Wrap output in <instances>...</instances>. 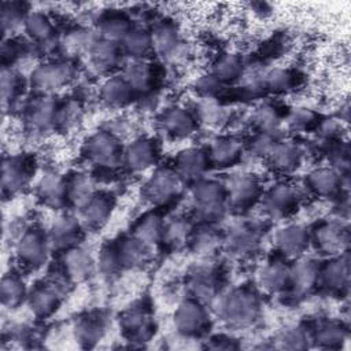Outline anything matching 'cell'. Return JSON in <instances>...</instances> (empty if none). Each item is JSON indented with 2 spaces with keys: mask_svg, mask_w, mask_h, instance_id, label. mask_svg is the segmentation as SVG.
<instances>
[{
  "mask_svg": "<svg viewBox=\"0 0 351 351\" xmlns=\"http://www.w3.org/2000/svg\"><path fill=\"white\" fill-rule=\"evenodd\" d=\"M258 308V299L251 291L236 289L221 300L218 313L228 324L244 326L255 319Z\"/></svg>",
  "mask_w": 351,
  "mask_h": 351,
  "instance_id": "1",
  "label": "cell"
},
{
  "mask_svg": "<svg viewBox=\"0 0 351 351\" xmlns=\"http://www.w3.org/2000/svg\"><path fill=\"white\" fill-rule=\"evenodd\" d=\"M88 158L100 166H114L122 158V147L117 137L107 132L95 134L86 144Z\"/></svg>",
  "mask_w": 351,
  "mask_h": 351,
  "instance_id": "2",
  "label": "cell"
},
{
  "mask_svg": "<svg viewBox=\"0 0 351 351\" xmlns=\"http://www.w3.org/2000/svg\"><path fill=\"white\" fill-rule=\"evenodd\" d=\"M193 197L199 213L206 218H214L222 213L226 191L215 181H200L193 188Z\"/></svg>",
  "mask_w": 351,
  "mask_h": 351,
  "instance_id": "3",
  "label": "cell"
},
{
  "mask_svg": "<svg viewBox=\"0 0 351 351\" xmlns=\"http://www.w3.org/2000/svg\"><path fill=\"white\" fill-rule=\"evenodd\" d=\"M181 184V177L176 170L159 169L145 184L144 195L152 203H166L173 199Z\"/></svg>",
  "mask_w": 351,
  "mask_h": 351,
  "instance_id": "4",
  "label": "cell"
},
{
  "mask_svg": "<svg viewBox=\"0 0 351 351\" xmlns=\"http://www.w3.org/2000/svg\"><path fill=\"white\" fill-rule=\"evenodd\" d=\"M48 251V239L40 229L26 230L16 245V254L23 265L37 267L45 262Z\"/></svg>",
  "mask_w": 351,
  "mask_h": 351,
  "instance_id": "5",
  "label": "cell"
},
{
  "mask_svg": "<svg viewBox=\"0 0 351 351\" xmlns=\"http://www.w3.org/2000/svg\"><path fill=\"white\" fill-rule=\"evenodd\" d=\"M174 324L181 333L197 336L207 325V315L199 302L186 300L178 306L174 314Z\"/></svg>",
  "mask_w": 351,
  "mask_h": 351,
  "instance_id": "6",
  "label": "cell"
},
{
  "mask_svg": "<svg viewBox=\"0 0 351 351\" xmlns=\"http://www.w3.org/2000/svg\"><path fill=\"white\" fill-rule=\"evenodd\" d=\"M74 74L73 63L60 60L40 66L33 71V84L41 89H58L66 85Z\"/></svg>",
  "mask_w": 351,
  "mask_h": 351,
  "instance_id": "7",
  "label": "cell"
},
{
  "mask_svg": "<svg viewBox=\"0 0 351 351\" xmlns=\"http://www.w3.org/2000/svg\"><path fill=\"white\" fill-rule=\"evenodd\" d=\"M80 207L81 219L90 228L103 225L111 214L112 197L107 193H95L84 199Z\"/></svg>",
  "mask_w": 351,
  "mask_h": 351,
  "instance_id": "8",
  "label": "cell"
},
{
  "mask_svg": "<svg viewBox=\"0 0 351 351\" xmlns=\"http://www.w3.org/2000/svg\"><path fill=\"white\" fill-rule=\"evenodd\" d=\"M29 303L37 317L45 318L51 315L60 303L59 288L55 282L37 284L29 295Z\"/></svg>",
  "mask_w": 351,
  "mask_h": 351,
  "instance_id": "9",
  "label": "cell"
},
{
  "mask_svg": "<svg viewBox=\"0 0 351 351\" xmlns=\"http://www.w3.org/2000/svg\"><path fill=\"white\" fill-rule=\"evenodd\" d=\"M32 162L26 156H14L3 162V188L15 192L26 185L32 177Z\"/></svg>",
  "mask_w": 351,
  "mask_h": 351,
  "instance_id": "10",
  "label": "cell"
},
{
  "mask_svg": "<svg viewBox=\"0 0 351 351\" xmlns=\"http://www.w3.org/2000/svg\"><path fill=\"white\" fill-rule=\"evenodd\" d=\"M259 195V184L251 176H237L232 178L228 191L229 203L239 210L248 208Z\"/></svg>",
  "mask_w": 351,
  "mask_h": 351,
  "instance_id": "11",
  "label": "cell"
},
{
  "mask_svg": "<svg viewBox=\"0 0 351 351\" xmlns=\"http://www.w3.org/2000/svg\"><path fill=\"white\" fill-rule=\"evenodd\" d=\"M123 156L132 170H144L156 162L158 148L152 140L140 138L128 147Z\"/></svg>",
  "mask_w": 351,
  "mask_h": 351,
  "instance_id": "12",
  "label": "cell"
},
{
  "mask_svg": "<svg viewBox=\"0 0 351 351\" xmlns=\"http://www.w3.org/2000/svg\"><path fill=\"white\" fill-rule=\"evenodd\" d=\"M210 163L208 154L202 149H186L177 158V173L181 178L196 180L203 174Z\"/></svg>",
  "mask_w": 351,
  "mask_h": 351,
  "instance_id": "13",
  "label": "cell"
},
{
  "mask_svg": "<svg viewBox=\"0 0 351 351\" xmlns=\"http://www.w3.org/2000/svg\"><path fill=\"white\" fill-rule=\"evenodd\" d=\"M298 193L295 189L280 185L270 191V193L266 196V210L271 215L282 217L289 213H292L298 207Z\"/></svg>",
  "mask_w": 351,
  "mask_h": 351,
  "instance_id": "14",
  "label": "cell"
},
{
  "mask_svg": "<svg viewBox=\"0 0 351 351\" xmlns=\"http://www.w3.org/2000/svg\"><path fill=\"white\" fill-rule=\"evenodd\" d=\"M163 130L173 137H185L195 128L193 118L184 108H171L166 111L160 119Z\"/></svg>",
  "mask_w": 351,
  "mask_h": 351,
  "instance_id": "15",
  "label": "cell"
},
{
  "mask_svg": "<svg viewBox=\"0 0 351 351\" xmlns=\"http://www.w3.org/2000/svg\"><path fill=\"white\" fill-rule=\"evenodd\" d=\"M241 155V145L237 140L223 137L215 140L208 151L210 162L217 166H232L239 160Z\"/></svg>",
  "mask_w": 351,
  "mask_h": 351,
  "instance_id": "16",
  "label": "cell"
},
{
  "mask_svg": "<svg viewBox=\"0 0 351 351\" xmlns=\"http://www.w3.org/2000/svg\"><path fill=\"white\" fill-rule=\"evenodd\" d=\"M317 247L325 254H336L343 250L347 244V236L343 229L335 223H326L315 232Z\"/></svg>",
  "mask_w": 351,
  "mask_h": 351,
  "instance_id": "17",
  "label": "cell"
},
{
  "mask_svg": "<svg viewBox=\"0 0 351 351\" xmlns=\"http://www.w3.org/2000/svg\"><path fill=\"white\" fill-rule=\"evenodd\" d=\"M63 274L74 281L85 278L92 270V261L82 250H67L63 259Z\"/></svg>",
  "mask_w": 351,
  "mask_h": 351,
  "instance_id": "18",
  "label": "cell"
},
{
  "mask_svg": "<svg viewBox=\"0 0 351 351\" xmlns=\"http://www.w3.org/2000/svg\"><path fill=\"white\" fill-rule=\"evenodd\" d=\"M307 184L317 195L328 197L339 192L341 181L340 176L335 170L319 169L308 174Z\"/></svg>",
  "mask_w": 351,
  "mask_h": 351,
  "instance_id": "19",
  "label": "cell"
},
{
  "mask_svg": "<svg viewBox=\"0 0 351 351\" xmlns=\"http://www.w3.org/2000/svg\"><path fill=\"white\" fill-rule=\"evenodd\" d=\"M136 90L122 77H112L103 85V97L111 106H125L133 100Z\"/></svg>",
  "mask_w": 351,
  "mask_h": 351,
  "instance_id": "20",
  "label": "cell"
},
{
  "mask_svg": "<svg viewBox=\"0 0 351 351\" xmlns=\"http://www.w3.org/2000/svg\"><path fill=\"white\" fill-rule=\"evenodd\" d=\"M308 243V236L304 228L299 225H292L282 229L277 234V244L280 250L287 255L300 254Z\"/></svg>",
  "mask_w": 351,
  "mask_h": 351,
  "instance_id": "21",
  "label": "cell"
},
{
  "mask_svg": "<svg viewBox=\"0 0 351 351\" xmlns=\"http://www.w3.org/2000/svg\"><path fill=\"white\" fill-rule=\"evenodd\" d=\"M38 196L49 206L59 207L69 197L67 181L60 177H45L38 185Z\"/></svg>",
  "mask_w": 351,
  "mask_h": 351,
  "instance_id": "22",
  "label": "cell"
},
{
  "mask_svg": "<svg viewBox=\"0 0 351 351\" xmlns=\"http://www.w3.org/2000/svg\"><path fill=\"white\" fill-rule=\"evenodd\" d=\"M122 326L130 337L143 340L151 332V317L145 308H132L122 317Z\"/></svg>",
  "mask_w": 351,
  "mask_h": 351,
  "instance_id": "23",
  "label": "cell"
},
{
  "mask_svg": "<svg viewBox=\"0 0 351 351\" xmlns=\"http://www.w3.org/2000/svg\"><path fill=\"white\" fill-rule=\"evenodd\" d=\"M80 236V223L73 218H62L51 230V243L56 248L69 250Z\"/></svg>",
  "mask_w": 351,
  "mask_h": 351,
  "instance_id": "24",
  "label": "cell"
},
{
  "mask_svg": "<svg viewBox=\"0 0 351 351\" xmlns=\"http://www.w3.org/2000/svg\"><path fill=\"white\" fill-rule=\"evenodd\" d=\"M322 284L330 291H340L347 285L348 263L344 259H335L319 270Z\"/></svg>",
  "mask_w": 351,
  "mask_h": 351,
  "instance_id": "25",
  "label": "cell"
},
{
  "mask_svg": "<svg viewBox=\"0 0 351 351\" xmlns=\"http://www.w3.org/2000/svg\"><path fill=\"white\" fill-rule=\"evenodd\" d=\"M269 155L271 158L273 165L282 171L293 170L299 165L302 156L299 147L292 143L274 144Z\"/></svg>",
  "mask_w": 351,
  "mask_h": 351,
  "instance_id": "26",
  "label": "cell"
},
{
  "mask_svg": "<svg viewBox=\"0 0 351 351\" xmlns=\"http://www.w3.org/2000/svg\"><path fill=\"white\" fill-rule=\"evenodd\" d=\"M319 277V269L313 261H300L291 269V284L295 289L304 292L308 291Z\"/></svg>",
  "mask_w": 351,
  "mask_h": 351,
  "instance_id": "27",
  "label": "cell"
},
{
  "mask_svg": "<svg viewBox=\"0 0 351 351\" xmlns=\"http://www.w3.org/2000/svg\"><path fill=\"white\" fill-rule=\"evenodd\" d=\"M90 53H92V60L97 69L108 70L118 63L121 51L117 43L103 40V41H97L92 47Z\"/></svg>",
  "mask_w": 351,
  "mask_h": 351,
  "instance_id": "28",
  "label": "cell"
},
{
  "mask_svg": "<svg viewBox=\"0 0 351 351\" xmlns=\"http://www.w3.org/2000/svg\"><path fill=\"white\" fill-rule=\"evenodd\" d=\"M262 284L270 291H281L291 284V269L281 262H271L262 271Z\"/></svg>",
  "mask_w": 351,
  "mask_h": 351,
  "instance_id": "29",
  "label": "cell"
},
{
  "mask_svg": "<svg viewBox=\"0 0 351 351\" xmlns=\"http://www.w3.org/2000/svg\"><path fill=\"white\" fill-rule=\"evenodd\" d=\"M123 78L132 85L136 92L147 90L154 84L155 71L148 63H133L126 69Z\"/></svg>",
  "mask_w": 351,
  "mask_h": 351,
  "instance_id": "30",
  "label": "cell"
},
{
  "mask_svg": "<svg viewBox=\"0 0 351 351\" xmlns=\"http://www.w3.org/2000/svg\"><path fill=\"white\" fill-rule=\"evenodd\" d=\"M243 71L241 59L233 53H225L217 59L213 67V75H215L219 81H233Z\"/></svg>",
  "mask_w": 351,
  "mask_h": 351,
  "instance_id": "31",
  "label": "cell"
},
{
  "mask_svg": "<svg viewBox=\"0 0 351 351\" xmlns=\"http://www.w3.org/2000/svg\"><path fill=\"white\" fill-rule=\"evenodd\" d=\"M26 32L33 37L36 41L44 44L52 40L53 36V26L51 21L44 14H32L25 19Z\"/></svg>",
  "mask_w": 351,
  "mask_h": 351,
  "instance_id": "32",
  "label": "cell"
},
{
  "mask_svg": "<svg viewBox=\"0 0 351 351\" xmlns=\"http://www.w3.org/2000/svg\"><path fill=\"white\" fill-rule=\"evenodd\" d=\"M122 41L125 51L134 58L147 56V53L154 48L152 36L143 30H130Z\"/></svg>",
  "mask_w": 351,
  "mask_h": 351,
  "instance_id": "33",
  "label": "cell"
},
{
  "mask_svg": "<svg viewBox=\"0 0 351 351\" xmlns=\"http://www.w3.org/2000/svg\"><path fill=\"white\" fill-rule=\"evenodd\" d=\"M165 237V226L158 217H145L138 222L134 230V237L144 245L156 243L160 237Z\"/></svg>",
  "mask_w": 351,
  "mask_h": 351,
  "instance_id": "34",
  "label": "cell"
},
{
  "mask_svg": "<svg viewBox=\"0 0 351 351\" xmlns=\"http://www.w3.org/2000/svg\"><path fill=\"white\" fill-rule=\"evenodd\" d=\"M25 285L19 277L10 274L5 276L1 281V300L4 306L15 307L25 298Z\"/></svg>",
  "mask_w": 351,
  "mask_h": 351,
  "instance_id": "35",
  "label": "cell"
},
{
  "mask_svg": "<svg viewBox=\"0 0 351 351\" xmlns=\"http://www.w3.org/2000/svg\"><path fill=\"white\" fill-rule=\"evenodd\" d=\"M101 330H103V326L100 321L92 317L78 319L74 326L77 340L80 343H85L86 346H90L95 341H97L101 336Z\"/></svg>",
  "mask_w": 351,
  "mask_h": 351,
  "instance_id": "36",
  "label": "cell"
},
{
  "mask_svg": "<svg viewBox=\"0 0 351 351\" xmlns=\"http://www.w3.org/2000/svg\"><path fill=\"white\" fill-rule=\"evenodd\" d=\"M152 43L154 48L162 53H170L173 49H176L177 45V33L174 27L169 23L159 25L152 34Z\"/></svg>",
  "mask_w": 351,
  "mask_h": 351,
  "instance_id": "37",
  "label": "cell"
},
{
  "mask_svg": "<svg viewBox=\"0 0 351 351\" xmlns=\"http://www.w3.org/2000/svg\"><path fill=\"white\" fill-rule=\"evenodd\" d=\"M296 84V74L291 70L284 69H274L270 73H267L265 78V86H267L270 90L276 92H285L295 86Z\"/></svg>",
  "mask_w": 351,
  "mask_h": 351,
  "instance_id": "38",
  "label": "cell"
},
{
  "mask_svg": "<svg viewBox=\"0 0 351 351\" xmlns=\"http://www.w3.org/2000/svg\"><path fill=\"white\" fill-rule=\"evenodd\" d=\"M100 30L106 40L115 43L117 40H123L128 36V33L130 32V27H129L126 19L119 18V16H112V18L106 19L101 23Z\"/></svg>",
  "mask_w": 351,
  "mask_h": 351,
  "instance_id": "39",
  "label": "cell"
},
{
  "mask_svg": "<svg viewBox=\"0 0 351 351\" xmlns=\"http://www.w3.org/2000/svg\"><path fill=\"white\" fill-rule=\"evenodd\" d=\"M217 281L210 271H199L191 281V288L196 298H208L215 291Z\"/></svg>",
  "mask_w": 351,
  "mask_h": 351,
  "instance_id": "40",
  "label": "cell"
},
{
  "mask_svg": "<svg viewBox=\"0 0 351 351\" xmlns=\"http://www.w3.org/2000/svg\"><path fill=\"white\" fill-rule=\"evenodd\" d=\"M250 230L251 229L239 228L232 233L229 244H230V248L234 252L245 254V252H248L254 248V245L256 243V239H255L254 232H250Z\"/></svg>",
  "mask_w": 351,
  "mask_h": 351,
  "instance_id": "41",
  "label": "cell"
},
{
  "mask_svg": "<svg viewBox=\"0 0 351 351\" xmlns=\"http://www.w3.org/2000/svg\"><path fill=\"white\" fill-rule=\"evenodd\" d=\"M343 337H344L343 329L340 328V325L333 322L322 325L315 336L317 341L324 347H336L339 343H341Z\"/></svg>",
  "mask_w": 351,
  "mask_h": 351,
  "instance_id": "42",
  "label": "cell"
},
{
  "mask_svg": "<svg viewBox=\"0 0 351 351\" xmlns=\"http://www.w3.org/2000/svg\"><path fill=\"white\" fill-rule=\"evenodd\" d=\"M21 80L19 75L12 73L11 70H3V77H1V96L3 101H11L15 100L21 92Z\"/></svg>",
  "mask_w": 351,
  "mask_h": 351,
  "instance_id": "43",
  "label": "cell"
},
{
  "mask_svg": "<svg viewBox=\"0 0 351 351\" xmlns=\"http://www.w3.org/2000/svg\"><path fill=\"white\" fill-rule=\"evenodd\" d=\"M255 122L259 125L262 132L270 133L280 122V115L276 107L273 106H263L255 114Z\"/></svg>",
  "mask_w": 351,
  "mask_h": 351,
  "instance_id": "44",
  "label": "cell"
},
{
  "mask_svg": "<svg viewBox=\"0 0 351 351\" xmlns=\"http://www.w3.org/2000/svg\"><path fill=\"white\" fill-rule=\"evenodd\" d=\"M307 340L308 336L302 328H293L291 330H287L280 341L282 343L284 348H306Z\"/></svg>",
  "mask_w": 351,
  "mask_h": 351,
  "instance_id": "45",
  "label": "cell"
},
{
  "mask_svg": "<svg viewBox=\"0 0 351 351\" xmlns=\"http://www.w3.org/2000/svg\"><path fill=\"white\" fill-rule=\"evenodd\" d=\"M317 115L306 108H298L289 118L292 128L295 129H310L315 123Z\"/></svg>",
  "mask_w": 351,
  "mask_h": 351,
  "instance_id": "46",
  "label": "cell"
},
{
  "mask_svg": "<svg viewBox=\"0 0 351 351\" xmlns=\"http://www.w3.org/2000/svg\"><path fill=\"white\" fill-rule=\"evenodd\" d=\"M222 84L223 82L219 81L215 75L210 74L197 81L196 89L203 96H215V95H219V92L222 90Z\"/></svg>",
  "mask_w": 351,
  "mask_h": 351,
  "instance_id": "47",
  "label": "cell"
},
{
  "mask_svg": "<svg viewBox=\"0 0 351 351\" xmlns=\"http://www.w3.org/2000/svg\"><path fill=\"white\" fill-rule=\"evenodd\" d=\"M22 19V14H21V7L16 3H5L3 5V15H1V21H3V29L5 30L8 26L12 29L14 26H16L19 23V21Z\"/></svg>",
  "mask_w": 351,
  "mask_h": 351,
  "instance_id": "48",
  "label": "cell"
}]
</instances>
